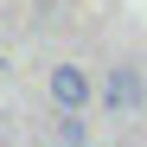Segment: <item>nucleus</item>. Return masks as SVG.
Listing matches in <instances>:
<instances>
[{
	"instance_id": "nucleus-3",
	"label": "nucleus",
	"mask_w": 147,
	"mask_h": 147,
	"mask_svg": "<svg viewBox=\"0 0 147 147\" xmlns=\"http://www.w3.org/2000/svg\"><path fill=\"white\" fill-rule=\"evenodd\" d=\"M64 147H90V134H83V115H64Z\"/></svg>"
},
{
	"instance_id": "nucleus-2",
	"label": "nucleus",
	"mask_w": 147,
	"mask_h": 147,
	"mask_svg": "<svg viewBox=\"0 0 147 147\" xmlns=\"http://www.w3.org/2000/svg\"><path fill=\"white\" fill-rule=\"evenodd\" d=\"M102 102H109V109H141V102H147V83H141V70H128V64H121V70H109V83H102Z\"/></svg>"
},
{
	"instance_id": "nucleus-1",
	"label": "nucleus",
	"mask_w": 147,
	"mask_h": 147,
	"mask_svg": "<svg viewBox=\"0 0 147 147\" xmlns=\"http://www.w3.org/2000/svg\"><path fill=\"white\" fill-rule=\"evenodd\" d=\"M51 102H58L64 115H77V109L90 102V83H83L77 64H58V70H51Z\"/></svg>"
}]
</instances>
